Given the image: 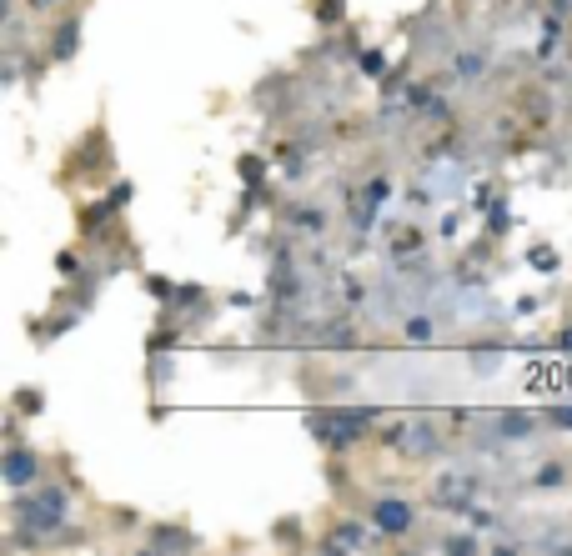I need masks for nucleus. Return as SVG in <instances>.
<instances>
[{"label": "nucleus", "instance_id": "a878e982", "mask_svg": "<svg viewBox=\"0 0 572 556\" xmlns=\"http://www.w3.org/2000/svg\"><path fill=\"white\" fill-rule=\"evenodd\" d=\"M342 296H347V306H362L367 301V286L357 276H342Z\"/></svg>", "mask_w": 572, "mask_h": 556}, {"label": "nucleus", "instance_id": "f257e3e1", "mask_svg": "<svg viewBox=\"0 0 572 556\" xmlns=\"http://www.w3.org/2000/svg\"><path fill=\"white\" fill-rule=\"evenodd\" d=\"M377 406H352V411H307V431L322 441V451H332V456H342V451H352L372 426H377Z\"/></svg>", "mask_w": 572, "mask_h": 556}, {"label": "nucleus", "instance_id": "6e6552de", "mask_svg": "<svg viewBox=\"0 0 572 556\" xmlns=\"http://www.w3.org/2000/svg\"><path fill=\"white\" fill-rule=\"evenodd\" d=\"M281 221L292 226V231H302V236H317V241H322V236H327V226H332V216H327L322 206H307V201L286 206V211H281Z\"/></svg>", "mask_w": 572, "mask_h": 556}, {"label": "nucleus", "instance_id": "1a4fd4ad", "mask_svg": "<svg viewBox=\"0 0 572 556\" xmlns=\"http://www.w3.org/2000/svg\"><path fill=\"white\" fill-rule=\"evenodd\" d=\"M76 51H81V16H66L51 36V61H76Z\"/></svg>", "mask_w": 572, "mask_h": 556}, {"label": "nucleus", "instance_id": "f03ea898", "mask_svg": "<svg viewBox=\"0 0 572 556\" xmlns=\"http://www.w3.org/2000/svg\"><path fill=\"white\" fill-rule=\"evenodd\" d=\"M71 516V491L66 486H31L16 491V531H61Z\"/></svg>", "mask_w": 572, "mask_h": 556}, {"label": "nucleus", "instance_id": "ddd939ff", "mask_svg": "<svg viewBox=\"0 0 572 556\" xmlns=\"http://www.w3.org/2000/svg\"><path fill=\"white\" fill-rule=\"evenodd\" d=\"M492 71V56L487 51H457V76L462 81H482Z\"/></svg>", "mask_w": 572, "mask_h": 556}, {"label": "nucleus", "instance_id": "f704fd0d", "mask_svg": "<svg viewBox=\"0 0 572 556\" xmlns=\"http://www.w3.org/2000/svg\"><path fill=\"white\" fill-rule=\"evenodd\" d=\"M41 6H61V0H31V11H41Z\"/></svg>", "mask_w": 572, "mask_h": 556}, {"label": "nucleus", "instance_id": "c85d7f7f", "mask_svg": "<svg viewBox=\"0 0 572 556\" xmlns=\"http://www.w3.org/2000/svg\"><path fill=\"white\" fill-rule=\"evenodd\" d=\"M407 106H412V111L432 106V86H407Z\"/></svg>", "mask_w": 572, "mask_h": 556}, {"label": "nucleus", "instance_id": "6ab92c4d", "mask_svg": "<svg viewBox=\"0 0 572 556\" xmlns=\"http://www.w3.org/2000/svg\"><path fill=\"white\" fill-rule=\"evenodd\" d=\"M146 296H151V301H161V306H171V301L181 296V286H176L171 276H146Z\"/></svg>", "mask_w": 572, "mask_h": 556}, {"label": "nucleus", "instance_id": "f3484780", "mask_svg": "<svg viewBox=\"0 0 572 556\" xmlns=\"http://www.w3.org/2000/svg\"><path fill=\"white\" fill-rule=\"evenodd\" d=\"M236 171H241V181H246V191H251V196H256V191H261V181H266V161H261V156H251V151H246V156H241V161H236Z\"/></svg>", "mask_w": 572, "mask_h": 556}, {"label": "nucleus", "instance_id": "4468645a", "mask_svg": "<svg viewBox=\"0 0 572 556\" xmlns=\"http://www.w3.org/2000/svg\"><path fill=\"white\" fill-rule=\"evenodd\" d=\"M517 111H527V116H532V126H547V116H552V106H547L542 86H527V91L517 96Z\"/></svg>", "mask_w": 572, "mask_h": 556}, {"label": "nucleus", "instance_id": "0eeeda50", "mask_svg": "<svg viewBox=\"0 0 572 556\" xmlns=\"http://www.w3.org/2000/svg\"><path fill=\"white\" fill-rule=\"evenodd\" d=\"M372 531H377V526H367V521H337V526L322 536V551H347V556H352V551H367V546H372Z\"/></svg>", "mask_w": 572, "mask_h": 556}, {"label": "nucleus", "instance_id": "2f4dec72", "mask_svg": "<svg viewBox=\"0 0 572 556\" xmlns=\"http://www.w3.org/2000/svg\"><path fill=\"white\" fill-rule=\"evenodd\" d=\"M547 421H552V426H562V431H572V406H557Z\"/></svg>", "mask_w": 572, "mask_h": 556}, {"label": "nucleus", "instance_id": "5701e85b", "mask_svg": "<svg viewBox=\"0 0 572 556\" xmlns=\"http://www.w3.org/2000/svg\"><path fill=\"white\" fill-rule=\"evenodd\" d=\"M322 341H327V346H357V336H352V326H347V321L322 326Z\"/></svg>", "mask_w": 572, "mask_h": 556}, {"label": "nucleus", "instance_id": "473e14b6", "mask_svg": "<svg viewBox=\"0 0 572 556\" xmlns=\"http://www.w3.org/2000/svg\"><path fill=\"white\" fill-rule=\"evenodd\" d=\"M226 306H236V311H246V306H256V296H246V291H231V296H226Z\"/></svg>", "mask_w": 572, "mask_h": 556}, {"label": "nucleus", "instance_id": "423d86ee", "mask_svg": "<svg viewBox=\"0 0 572 556\" xmlns=\"http://www.w3.org/2000/svg\"><path fill=\"white\" fill-rule=\"evenodd\" d=\"M432 501L447 506V511H472V506H477V481L462 476V471H447V476H437Z\"/></svg>", "mask_w": 572, "mask_h": 556}, {"label": "nucleus", "instance_id": "a211bd4d", "mask_svg": "<svg viewBox=\"0 0 572 556\" xmlns=\"http://www.w3.org/2000/svg\"><path fill=\"white\" fill-rule=\"evenodd\" d=\"M11 411H21V416H41V411H46V391H36V386H21V391L11 396Z\"/></svg>", "mask_w": 572, "mask_h": 556}, {"label": "nucleus", "instance_id": "7c9ffc66", "mask_svg": "<svg viewBox=\"0 0 572 556\" xmlns=\"http://www.w3.org/2000/svg\"><path fill=\"white\" fill-rule=\"evenodd\" d=\"M56 271H61V276H76V271H81V256H76V251H61V256H56Z\"/></svg>", "mask_w": 572, "mask_h": 556}, {"label": "nucleus", "instance_id": "7ed1b4c3", "mask_svg": "<svg viewBox=\"0 0 572 556\" xmlns=\"http://www.w3.org/2000/svg\"><path fill=\"white\" fill-rule=\"evenodd\" d=\"M0 481H6L11 491H31V486H41V451L11 441L6 451H0Z\"/></svg>", "mask_w": 572, "mask_h": 556}, {"label": "nucleus", "instance_id": "393cba45", "mask_svg": "<svg viewBox=\"0 0 572 556\" xmlns=\"http://www.w3.org/2000/svg\"><path fill=\"white\" fill-rule=\"evenodd\" d=\"M497 361H502V351H497V346H487V351H472V366H477L482 376H492V371H497Z\"/></svg>", "mask_w": 572, "mask_h": 556}, {"label": "nucleus", "instance_id": "c756f323", "mask_svg": "<svg viewBox=\"0 0 572 556\" xmlns=\"http://www.w3.org/2000/svg\"><path fill=\"white\" fill-rule=\"evenodd\" d=\"M527 261H532L537 271H557V256H552V246H537V251H532Z\"/></svg>", "mask_w": 572, "mask_h": 556}, {"label": "nucleus", "instance_id": "cd10ccee", "mask_svg": "<svg viewBox=\"0 0 572 556\" xmlns=\"http://www.w3.org/2000/svg\"><path fill=\"white\" fill-rule=\"evenodd\" d=\"M477 546H482L477 536H447V541H442V551H457V556H467V551H477Z\"/></svg>", "mask_w": 572, "mask_h": 556}, {"label": "nucleus", "instance_id": "dca6fc26", "mask_svg": "<svg viewBox=\"0 0 572 556\" xmlns=\"http://www.w3.org/2000/svg\"><path fill=\"white\" fill-rule=\"evenodd\" d=\"M432 336H437V321H432V316H407V321H402V341H407V346H427Z\"/></svg>", "mask_w": 572, "mask_h": 556}, {"label": "nucleus", "instance_id": "72a5a7b5", "mask_svg": "<svg viewBox=\"0 0 572 556\" xmlns=\"http://www.w3.org/2000/svg\"><path fill=\"white\" fill-rule=\"evenodd\" d=\"M557 351H572V331H562V336H557Z\"/></svg>", "mask_w": 572, "mask_h": 556}, {"label": "nucleus", "instance_id": "9b49d317", "mask_svg": "<svg viewBox=\"0 0 572 556\" xmlns=\"http://www.w3.org/2000/svg\"><path fill=\"white\" fill-rule=\"evenodd\" d=\"M116 211H121V206H116V196H106V201L86 206V211H81V236H96V231H101V226H106Z\"/></svg>", "mask_w": 572, "mask_h": 556}, {"label": "nucleus", "instance_id": "f8f14e48", "mask_svg": "<svg viewBox=\"0 0 572 556\" xmlns=\"http://www.w3.org/2000/svg\"><path fill=\"white\" fill-rule=\"evenodd\" d=\"M532 426H537V421H532L527 411H502V416H497L502 441H527V436H532Z\"/></svg>", "mask_w": 572, "mask_h": 556}, {"label": "nucleus", "instance_id": "9d476101", "mask_svg": "<svg viewBox=\"0 0 572 556\" xmlns=\"http://www.w3.org/2000/svg\"><path fill=\"white\" fill-rule=\"evenodd\" d=\"M201 541L191 536V531H181V526H156L151 536H146V551H196Z\"/></svg>", "mask_w": 572, "mask_h": 556}, {"label": "nucleus", "instance_id": "bb28decb", "mask_svg": "<svg viewBox=\"0 0 572 556\" xmlns=\"http://www.w3.org/2000/svg\"><path fill=\"white\" fill-rule=\"evenodd\" d=\"M171 376H176L171 356H156V351H151V381H171Z\"/></svg>", "mask_w": 572, "mask_h": 556}, {"label": "nucleus", "instance_id": "b1692460", "mask_svg": "<svg viewBox=\"0 0 572 556\" xmlns=\"http://www.w3.org/2000/svg\"><path fill=\"white\" fill-rule=\"evenodd\" d=\"M507 226H512V216H507V201H497V206L487 211V231H492V236H502Z\"/></svg>", "mask_w": 572, "mask_h": 556}, {"label": "nucleus", "instance_id": "20e7f679", "mask_svg": "<svg viewBox=\"0 0 572 556\" xmlns=\"http://www.w3.org/2000/svg\"><path fill=\"white\" fill-rule=\"evenodd\" d=\"M387 446H397V451L412 456V461L442 456V436H437V426H427V421H402V426H392V431H387Z\"/></svg>", "mask_w": 572, "mask_h": 556}, {"label": "nucleus", "instance_id": "39448f33", "mask_svg": "<svg viewBox=\"0 0 572 556\" xmlns=\"http://www.w3.org/2000/svg\"><path fill=\"white\" fill-rule=\"evenodd\" d=\"M372 526H377V536L402 541V536L417 526V511H412V501H402V496H377V501H372Z\"/></svg>", "mask_w": 572, "mask_h": 556}, {"label": "nucleus", "instance_id": "aec40b11", "mask_svg": "<svg viewBox=\"0 0 572 556\" xmlns=\"http://www.w3.org/2000/svg\"><path fill=\"white\" fill-rule=\"evenodd\" d=\"M357 71L372 76V81H382V76H387V56H382V51H357Z\"/></svg>", "mask_w": 572, "mask_h": 556}, {"label": "nucleus", "instance_id": "412c9836", "mask_svg": "<svg viewBox=\"0 0 572 556\" xmlns=\"http://www.w3.org/2000/svg\"><path fill=\"white\" fill-rule=\"evenodd\" d=\"M562 481H567V466H562V461H547V466L532 476V486H537V491H552V486H562Z\"/></svg>", "mask_w": 572, "mask_h": 556}, {"label": "nucleus", "instance_id": "4be33fe9", "mask_svg": "<svg viewBox=\"0 0 572 556\" xmlns=\"http://www.w3.org/2000/svg\"><path fill=\"white\" fill-rule=\"evenodd\" d=\"M317 21L322 26H342L347 21V0H317Z\"/></svg>", "mask_w": 572, "mask_h": 556}, {"label": "nucleus", "instance_id": "2eb2a0df", "mask_svg": "<svg viewBox=\"0 0 572 556\" xmlns=\"http://www.w3.org/2000/svg\"><path fill=\"white\" fill-rule=\"evenodd\" d=\"M377 206H382V201H377V196L367 191V196H357V201H352V211H347V221H352V226H357V231L367 236V231L377 226Z\"/></svg>", "mask_w": 572, "mask_h": 556}]
</instances>
